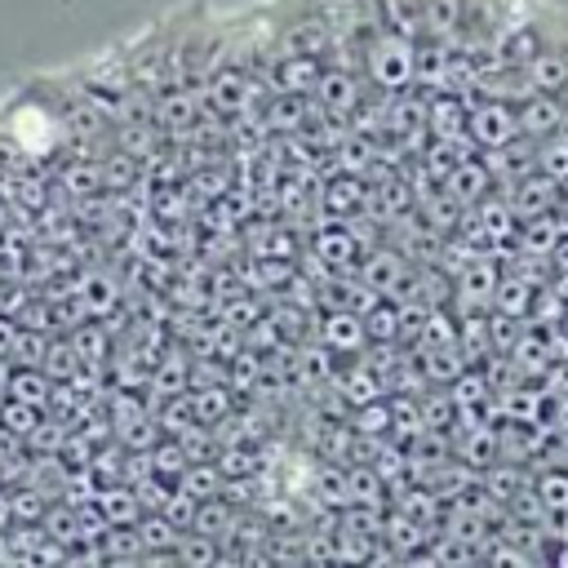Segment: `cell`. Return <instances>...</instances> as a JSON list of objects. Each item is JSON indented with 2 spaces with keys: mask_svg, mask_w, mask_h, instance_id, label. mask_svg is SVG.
<instances>
[{
  "mask_svg": "<svg viewBox=\"0 0 568 568\" xmlns=\"http://www.w3.org/2000/svg\"><path fill=\"white\" fill-rule=\"evenodd\" d=\"M359 67H364V75H368L382 93H408V89L417 84V40L382 22V27L364 40Z\"/></svg>",
  "mask_w": 568,
  "mask_h": 568,
  "instance_id": "6da1fadb",
  "label": "cell"
},
{
  "mask_svg": "<svg viewBox=\"0 0 568 568\" xmlns=\"http://www.w3.org/2000/svg\"><path fill=\"white\" fill-rule=\"evenodd\" d=\"M466 138L475 151H497L506 142L519 138V124H515V106L506 98H488L479 93L475 102H466Z\"/></svg>",
  "mask_w": 568,
  "mask_h": 568,
  "instance_id": "7a4b0ae2",
  "label": "cell"
},
{
  "mask_svg": "<svg viewBox=\"0 0 568 568\" xmlns=\"http://www.w3.org/2000/svg\"><path fill=\"white\" fill-rule=\"evenodd\" d=\"M515 124H519V138H532V142L559 133V124H564V98L559 93H524L515 102Z\"/></svg>",
  "mask_w": 568,
  "mask_h": 568,
  "instance_id": "3957f363",
  "label": "cell"
},
{
  "mask_svg": "<svg viewBox=\"0 0 568 568\" xmlns=\"http://www.w3.org/2000/svg\"><path fill=\"white\" fill-rule=\"evenodd\" d=\"M320 346L333 351V355H359L368 346V328H364V315L351 311V306H337L320 320Z\"/></svg>",
  "mask_w": 568,
  "mask_h": 568,
  "instance_id": "277c9868",
  "label": "cell"
},
{
  "mask_svg": "<svg viewBox=\"0 0 568 568\" xmlns=\"http://www.w3.org/2000/svg\"><path fill=\"white\" fill-rule=\"evenodd\" d=\"M462 209H475L479 200H488V191H493V173H488V164H484V155H466V160H457L453 169H448V178L439 182Z\"/></svg>",
  "mask_w": 568,
  "mask_h": 568,
  "instance_id": "5b68a950",
  "label": "cell"
},
{
  "mask_svg": "<svg viewBox=\"0 0 568 568\" xmlns=\"http://www.w3.org/2000/svg\"><path fill=\"white\" fill-rule=\"evenodd\" d=\"M555 191H559V182L555 178H546V173H524V178H515V186H510V209H515V217H546L550 213V204H555Z\"/></svg>",
  "mask_w": 568,
  "mask_h": 568,
  "instance_id": "8992f818",
  "label": "cell"
},
{
  "mask_svg": "<svg viewBox=\"0 0 568 568\" xmlns=\"http://www.w3.org/2000/svg\"><path fill=\"white\" fill-rule=\"evenodd\" d=\"M359 280H364L377 297H399V288H404V280H408V266H404L399 253L373 248V253L364 257V266H359Z\"/></svg>",
  "mask_w": 568,
  "mask_h": 568,
  "instance_id": "52a82bcc",
  "label": "cell"
},
{
  "mask_svg": "<svg viewBox=\"0 0 568 568\" xmlns=\"http://www.w3.org/2000/svg\"><path fill=\"white\" fill-rule=\"evenodd\" d=\"M311 253H315L328 271H351V266L359 262V240H355L351 226H324V231L315 235Z\"/></svg>",
  "mask_w": 568,
  "mask_h": 568,
  "instance_id": "ba28073f",
  "label": "cell"
},
{
  "mask_svg": "<svg viewBox=\"0 0 568 568\" xmlns=\"http://www.w3.org/2000/svg\"><path fill=\"white\" fill-rule=\"evenodd\" d=\"M315 98L324 111L333 115H351L359 106V84L351 71H320V84H315Z\"/></svg>",
  "mask_w": 568,
  "mask_h": 568,
  "instance_id": "9c48e42d",
  "label": "cell"
},
{
  "mask_svg": "<svg viewBox=\"0 0 568 568\" xmlns=\"http://www.w3.org/2000/svg\"><path fill=\"white\" fill-rule=\"evenodd\" d=\"M386 501V479L377 466H351L346 470V506H382Z\"/></svg>",
  "mask_w": 568,
  "mask_h": 568,
  "instance_id": "30bf717a",
  "label": "cell"
},
{
  "mask_svg": "<svg viewBox=\"0 0 568 568\" xmlns=\"http://www.w3.org/2000/svg\"><path fill=\"white\" fill-rule=\"evenodd\" d=\"M351 435L359 439H377V435H390V399H368V404H355L351 413Z\"/></svg>",
  "mask_w": 568,
  "mask_h": 568,
  "instance_id": "8fae6325",
  "label": "cell"
},
{
  "mask_svg": "<svg viewBox=\"0 0 568 568\" xmlns=\"http://www.w3.org/2000/svg\"><path fill=\"white\" fill-rule=\"evenodd\" d=\"M98 515L106 524H133L142 515V501H138L133 488H102L98 493Z\"/></svg>",
  "mask_w": 568,
  "mask_h": 568,
  "instance_id": "7c38bea8",
  "label": "cell"
},
{
  "mask_svg": "<svg viewBox=\"0 0 568 568\" xmlns=\"http://www.w3.org/2000/svg\"><path fill=\"white\" fill-rule=\"evenodd\" d=\"M537 173L555 178V182H568V138L550 133L537 142Z\"/></svg>",
  "mask_w": 568,
  "mask_h": 568,
  "instance_id": "4fadbf2b",
  "label": "cell"
},
{
  "mask_svg": "<svg viewBox=\"0 0 568 568\" xmlns=\"http://www.w3.org/2000/svg\"><path fill=\"white\" fill-rule=\"evenodd\" d=\"M493 302H497V311H506V315H528L532 311V284L528 280H497V293H493Z\"/></svg>",
  "mask_w": 568,
  "mask_h": 568,
  "instance_id": "5bb4252c",
  "label": "cell"
},
{
  "mask_svg": "<svg viewBox=\"0 0 568 568\" xmlns=\"http://www.w3.org/2000/svg\"><path fill=\"white\" fill-rule=\"evenodd\" d=\"M532 493L541 497L546 515L568 510V470H541V475H537V484H532Z\"/></svg>",
  "mask_w": 568,
  "mask_h": 568,
  "instance_id": "9a60e30c",
  "label": "cell"
},
{
  "mask_svg": "<svg viewBox=\"0 0 568 568\" xmlns=\"http://www.w3.org/2000/svg\"><path fill=\"white\" fill-rule=\"evenodd\" d=\"M186 408L195 413V426H213V422H222L226 417V395L222 390H191L186 395Z\"/></svg>",
  "mask_w": 568,
  "mask_h": 568,
  "instance_id": "2e32d148",
  "label": "cell"
},
{
  "mask_svg": "<svg viewBox=\"0 0 568 568\" xmlns=\"http://www.w3.org/2000/svg\"><path fill=\"white\" fill-rule=\"evenodd\" d=\"M364 204V186L355 182V178H337L333 186H328V209L337 213V217H346V213H355Z\"/></svg>",
  "mask_w": 568,
  "mask_h": 568,
  "instance_id": "e0dca14e",
  "label": "cell"
}]
</instances>
